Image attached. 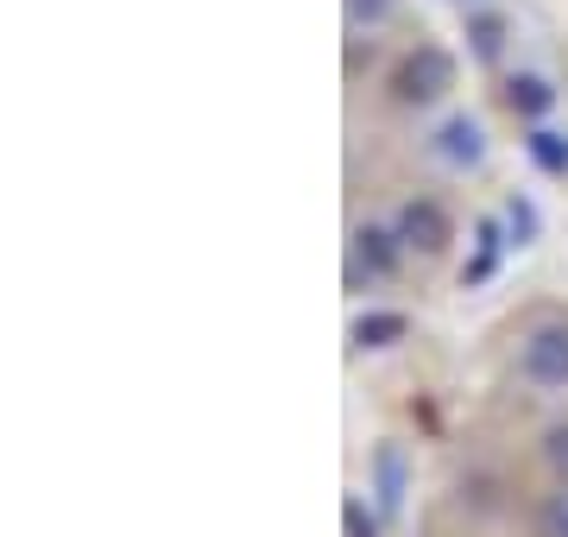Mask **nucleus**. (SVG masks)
Instances as JSON below:
<instances>
[{
	"label": "nucleus",
	"instance_id": "f257e3e1",
	"mask_svg": "<svg viewBox=\"0 0 568 537\" xmlns=\"http://www.w3.org/2000/svg\"><path fill=\"white\" fill-rule=\"evenodd\" d=\"M518 379L537 393H568V323H537L518 348Z\"/></svg>",
	"mask_w": 568,
	"mask_h": 537
},
{
	"label": "nucleus",
	"instance_id": "f03ea898",
	"mask_svg": "<svg viewBox=\"0 0 568 537\" xmlns=\"http://www.w3.org/2000/svg\"><path fill=\"white\" fill-rule=\"evenodd\" d=\"M448 83H455V63H448V51H436V44H417V51H405V63L392 70V95H398L405 108L436 102Z\"/></svg>",
	"mask_w": 568,
	"mask_h": 537
},
{
	"label": "nucleus",
	"instance_id": "7ed1b4c3",
	"mask_svg": "<svg viewBox=\"0 0 568 537\" xmlns=\"http://www.w3.org/2000/svg\"><path fill=\"white\" fill-rule=\"evenodd\" d=\"M392 227H398V241H405L410 253H443V247H448V215L429 203V196H410V203H398Z\"/></svg>",
	"mask_w": 568,
	"mask_h": 537
},
{
	"label": "nucleus",
	"instance_id": "20e7f679",
	"mask_svg": "<svg viewBox=\"0 0 568 537\" xmlns=\"http://www.w3.org/2000/svg\"><path fill=\"white\" fill-rule=\"evenodd\" d=\"M405 241H398V227H379V222H366L354 227V278H392L398 272V260H405Z\"/></svg>",
	"mask_w": 568,
	"mask_h": 537
},
{
	"label": "nucleus",
	"instance_id": "39448f33",
	"mask_svg": "<svg viewBox=\"0 0 568 537\" xmlns=\"http://www.w3.org/2000/svg\"><path fill=\"white\" fill-rule=\"evenodd\" d=\"M436 159H448L455 171L480 165V159H487V133H480V121H474V114L443 121V133H436Z\"/></svg>",
	"mask_w": 568,
	"mask_h": 537
},
{
	"label": "nucleus",
	"instance_id": "423d86ee",
	"mask_svg": "<svg viewBox=\"0 0 568 537\" xmlns=\"http://www.w3.org/2000/svg\"><path fill=\"white\" fill-rule=\"evenodd\" d=\"M506 102H511V114H525V121H544L549 108H556V89L544 83V77H511L506 83Z\"/></svg>",
	"mask_w": 568,
	"mask_h": 537
},
{
	"label": "nucleus",
	"instance_id": "0eeeda50",
	"mask_svg": "<svg viewBox=\"0 0 568 537\" xmlns=\"http://www.w3.org/2000/svg\"><path fill=\"white\" fill-rule=\"evenodd\" d=\"M405 316L398 311H373V316H361V323H354V342H361V348H392V342H405Z\"/></svg>",
	"mask_w": 568,
	"mask_h": 537
},
{
	"label": "nucleus",
	"instance_id": "6e6552de",
	"mask_svg": "<svg viewBox=\"0 0 568 537\" xmlns=\"http://www.w3.org/2000/svg\"><path fill=\"white\" fill-rule=\"evenodd\" d=\"M525 152L549 171V178H562V171H568V140H562V133H549V126H530Z\"/></svg>",
	"mask_w": 568,
	"mask_h": 537
},
{
	"label": "nucleus",
	"instance_id": "1a4fd4ad",
	"mask_svg": "<svg viewBox=\"0 0 568 537\" xmlns=\"http://www.w3.org/2000/svg\"><path fill=\"white\" fill-rule=\"evenodd\" d=\"M398 499H405V455L379 449V506H386V513H398Z\"/></svg>",
	"mask_w": 568,
	"mask_h": 537
},
{
	"label": "nucleus",
	"instance_id": "9d476101",
	"mask_svg": "<svg viewBox=\"0 0 568 537\" xmlns=\"http://www.w3.org/2000/svg\"><path fill=\"white\" fill-rule=\"evenodd\" d=\"M544 537H568V494L544 499Z\"/></svg>",
	"mask_w": 568,
	"mask_h": 537
},
{
	"label": "nucleus",
	"instance_id": "9b49d317",
	"mask_svg": "<svg viewBox=\"0 0 568 537\" xmlns=\"http://www.w3.org/2000/svg\"><path fill=\"white\" fill-rule=\"evenodd\" d=\"M506 222H511V241H518V247H525L530 234H537V215H530V203H511V209H506Z\"/></svg>",
	"mask_w": 568,
	"mask_h": 537
},
{
	"label": "nucleus",
	"instance_id": "f8f14e48",
	"mask_svg": "<svg viewBox=\"0 0 568 537\" xmlns=\"http://www.w3.org/2000/svg\"><path fill=\"white\" fill-rule=\"evenodd\" d=\"M342 518H347V537H379V525L366 518V506H361V499H347V506H342Z\"/></svg>",
	"mask_w": 568,
	"mask_h": 537
},
{
	"label": "nucleus",
	"instance_id": "ddd939ff",
	"mask_svg": "<svg viewBox=\"0 0 568 537\" xmlns=\"http://www.w3.org/2000/svg\"><path fill=\"white\" fill-rule=\"evenodd\" d=\"M474 51H480V58H493V51H499V20H480V26H474Z\"/></svg>",
	"mask_w": 568,
	"mask_h": 537
},
{
	"label": "nucleus",
	"instance_id": "4468645a",
	"mask_svg": "<svg viewBox=\"0 0 568 537\" xmlns=\"http://www.w3.org/2000/svg\"><path fill=\"white\" fill-rule=\"evenodd\" d=\"M549 462H556V468H562V475H568V430H549Z\"/></svg>",
	"mask_w": 568,
	"mask_h": 537
},
{
	"label": "nucleus",
	"instance_id": "2eb2a0df",
	"mask_svg": "<svg viewBox=\"0 0 568 537\" xmlns=\"http://www.w3.org/2000/svg\"><path fill=\"white\" fill-rule=\"evenodd\" d=\"M361 13H366V20H379V13H386V0H354V20H361Z\"/></svg>",
	"mask_w": 568,
	"mask_h": 537
}]
</instances>
